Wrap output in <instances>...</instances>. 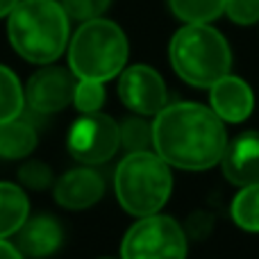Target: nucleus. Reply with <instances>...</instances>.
<instances>
[{
	"mask_svg": "<svg viewBox=\"0 0 259 259\" xmlns=\"http://www.w3.org/2000/svg\"><path fill=\"white\" fill-rule=\"evenodd\" d=\"M228 141L225 123L200 103H170L152 121V148L170 168H211Z\"/></svg>",
	"mask_w": 259,
	"mask_h": 259,
	"instance_id": "1",
	"label": "nucleus"
},
{
	"mask_svg": "<svg viewBox=\"0 0 259 259\" xmlns=\"http://www.w3.org/2000/svg\"><path fill=\"white\" fill-rule=\"evenodd\" d=\"M12 48L25 62L48 66L71 41V18L59 0H21L7 16Z\"/></svg>",
	"mask_w": 259,
	"mask_h": 259,
	"instance_id": "2",
	"label": "nucleus"
},
{
	"mask_svg": "<svg viewBox=\"0 0 259 259\" xmlns=\"http://www.w3.org/2000/svg\"><path fill=\"white\" fill-rule=\"evenodd\" d=\"M168 59L173 71L198 89H209L232 68L230 44L209 23L180 27L170 39Z\"/></svg>",
	"mask_w": 259,
	"mask_h": 259,
	"instance_id": "3",
	"label": "nucleus"
},
{
	"mask_svg": "<svg viewBox=\"0 0 259 259\" xmlns=\"http://www.w3.org/2000/svg\"><path fill=\"white\" fill-rule=\"evenodd\" d=\"M127 55L125 32L103 16L82 23L68 41V68L77 80H114L125 68Z\"/></svg>",
	"mask_w": 259,
	"mask_h": 259,
	"instance_id": "4",
	"label": "nucleus"
},
{
	"mask_svg": "<svg viewBox=\"0 0 259 259\" xmlns=\"http://www.w3.org/2000/svg\"><path fill=\"white\" fill-rule=\"evenodd\" d=\"M114 191L127 214H159L173 191L170 166L152 150L127 152L114 173Z\"/></svg>",
	"mask_w": 259,
	"mask_h": 259,
	"instance_id": "5",
	"label": "nucleus"
},
{
	"mask_svg": "<svg viewBox=\"0 0 259 259\" xmlns=\"http://www.w3.org/2000/svg\"><path fill=\"white\" fill-rule=\"evenodd\" d=\"M187 237L170 216H143L125 232L121 259H187Z\"/></svg>",
	"mask_w": 259,
	"mask_h": 259,
	"instance_id": "6",
	"label": "nucleus"
},
{
	"mask_svg": "<svg viewBox=\"0 0 259 259\" xmlns=\"http://www.w3.org/2000/svg\"><path fill=\"white\" fill-rule=\"evenodd\" d=\"M121 148L118 123L107 114H82L68 130V152L84 166L109 161Z\"/></svg>",
	"mask_w": 259,
	"mask_h": 259,
	"instance_id": "7",
	"label": "nucleus"
},
{
	"mask_svg": "<svg viewBox=\"0 0 259 259\" xmlns=\"http://www.w3.org/2000/svg\"><path fill=\"white\" fill-rule=\"evenodd\" d=\"M118 96L123 105L137 116H157L168 105L164 77L146 64L123 68L118 75Z\"/></svg>",
	"mask_w": 259,
	"mask_h": 259,
	"instance_id": "8",
	"label": "nucleus"
},
{
	"mask_svg": "<svg viewBox=\"0 0 259 259\" xmlns=\"http://www.w3.org/2000/svg\"><path fill=\"white\" fill-rule=\"evenodd\" d=\"M77 77L71 73V68L59 66H44L27 80L25 84V105L34 114L48 116L57 114L64 107L73 103Z\"/></svg>",
	"mask_w": 259,
	"mask_h": 259,
	"instance_id": "9",
	"label": "nucleus"
},
{
	"mask_svg": "<svg viewBox=\"0 0 259 259\" xmlns=\"http://www.w3.org/2000/svg\"><path fill=\"white\" fill-rule=\"evenodd\" d=\"M103 193H105V180L91 166H80V168L66 170L53 184L55 202L71 211L94 207L103 198Z\"/></svg>",
	"mask_w": 259,
	"mask_h": 259,
	"instance_id": "10",
	"label": "nucleus"
},
{
	"mask_svg": "<svg viewBox=\"0 0 259 259\" xmlns=\"http://www.w3.org/2000/svg\"><path fill=\"white\" fill-rule=\"evenodd\" d=\"M209 109L223 123H243L255 109L250 84L228 73L209 87Z\"/></svg>",
	"mask_w": 259,
	"mask_h": 259,
	"instance_id": "11",
	"label": "nucleus"
},
{
	"mask_svg": "<svg viewBox=\"0 0 259 259\" xmlns=\"http://www.w3.org/2000/svg\"><path fill=\"white\" fill-rule=\"evenodd\" d=\"M221 168L228 182L239 189L259 182V132L250 130L228 141Z\"/></svg>",
	"mask_w": 259,
	"mask_h": 259,
	"instance_id": "12",
	"label": "nucleus"
},
{
	"mask_svg": "<svg viewBox=\"0 0 259 259\" xmlns=\"http://www.w3.org/2000/svg\"><path fill=\"white\" fill-rule=\"evenodd\" d=\"M16 237H18L16 239L18 252L23 257H32V259L50 257L53 252L59 250V246L64 241V232L59 221L48 214L27 216V221L16 232Z\"/></svg>",
	"mask_w": 259,
	"mask_h": 259,
	"instance_id": "13",
	"label": "nucleus"
},
{
	"mask_svg": "<svg viewBox=\"0 0 259 259\" xmlns=\"http://www.w3.org/2000/svg\"><path fill=\"white\" fill-rule=\"evenodd\" d=\"M30 216V200L18 184L0 182V239H7L23 228Z\"/></svg>",
	"mask_w": 259,
	"mask_h": 259,
	"instance_id": "14",
	"label": "nucleus"
},
{
	"mask_svg": "<svg viewBox=\"0 0 259 259\" xmlns=\"http://www.w3.org/2000/svg\"><path fill=\"white\" fill-rule=\"evenodd\" d=\"M36 148V130L21 116L0 123V157L3 159H23Z\"/></svg>",
	"mask_w": 259,
	"mask_h": 259,
	"instance_id": "15",
	"label": "nucleus"
},
{
	"mask_svg": "<svg viewBox=\"0 0 259 259\" xmlns=\"http://www.w3.org/2000/svg\"><path fill=\"white\" fill-rule=\"evenodd\" d=\"M25 109V91L12 68L0 64V123L18 118Z\"/></svg>",
	"mask_w": 259,
	"mask_h": 259,
	"instance_id": "16",
	"label": "nucleus"
},
{
	"mask_svg": "<svg viewBox=\"0 0 259 259\" xmlns=\"http://www.w3.org/2000/svg\"><path fill=\"white\" fill-rule=\"evenodd\" d=\"M168 7L184 25L211 23L223 14L225 0H168Z\"/></svg>",
	"mask_w": 259,
	"mask_h": 259,
	"instance_id": "17",
	"label": "nucleus"
},
{
	"mask_svg": "<svg viewBox=\"0 0 259 259\" xmlns=\"http://www.w3.org/2000/svg\"><path fill=\"white\" fill-rule=\"evenodd\" d=\"M232 221L246 232H259V182L241 187L232 200Z\"/></svg>",
	"mask_w": 259,
	"mask_h": 259,
	"instance_id": "18",
	"label": "nucleus"
},
{
	"mask_svg": "<svg viewBox=\"0 0 259 259\" xmlns=\"http://www.w3.org/2000/svg\"><path fill=\"white\" fill-rule=\"evenodd\" d=\"M121 146L127 152H143L152 148V123L143 116H130L118 125Z\"/></svg>",
	"mask_w": 259,
	"mask_h": 259,
	"instance_id": "19",
	"label": "nucleus"
},
{
	"mask_svg": "<svg viewBox=\"0 0 259 259\" xmlns=\"http://www.w3.org/2000/svg\"><path fill=\"white\" fill-rule=\"evenodd\" d=\"M73 105L80 114H96L105 105V82L77 80L73 91Z\"/></svg>",
	"mask_w": 259,
	"mask_h": 259,
	"instance_id": "20",
	"label": "nucleus"
},
{
	"mask_svg": "<svg viewBox=\"0 0 259 259\" xmlns=\"http://www.w3.org/2000/svg\"><path fill=\"white\" fill-rule=\"evenodd\" d=\"M59 3H62L64 12H66V16L71 21L87 23L103 16L109 9L112 0H59Z\"/></svg>",
	"mask_w": 259,
	"mask_h": 259,
	"instance_id": "21",
	"label": "nucleus"
},
{
	"mask_svg": "<svg viewBox=\"0 0 259 259\" xmlns=\"http://www.w3.org/2000/svg\"><path fill=\"white\" fill-rule=\"evenodd\" d=\"M18 182L25 189H32V191H44V189H50L55 184L53 170H50L48 164L44 161H27V164L21 166L18 170Z\"/></svg>",
	"mask_w": 259,
	"mask_h": 259,
	"instance_id": "22",
	"label": "nucleus"
},
{
	"mask_svg": "<svg viewBox=\"0 0 259 259\" xmlns=\"http://www.w3.org/2000/svg\"><path fill=\"white\" fill-rule=\"evenodd\" d=\"M223 14L237 25L259 23V0H225Z\"/></svg>",
	"mask_w": 259,
	"mask_h": 259,
	"instance_id": "23",
	"label": "nucleus"
},
{
	"mask_svg": "<svg viewBox=\"0 0 259 259\" xmlns=\"http://www.w3.org/2000/svg\"><path fill=\"white\" fill-rule=\"evenodd\" d=\"M0 259H23V255L14 243H9L7 239H0Z\"/></svg>",
	"mask_w": 259,
	"mask_h": 259,
	"instance_id": "24",
	"label": "nucleus"
},
{
	"mask_svg": "<svg viewBox=\"0 0 259 259\" xmlns=\"http://www.w3.org/2000/svg\"><path fill=\"white\" fill-rule=\"evenodd\" d=\"M18 3H21V0H0V18L9 16V12H12Z\"/></svg>",
	"mask_w": 259,
	"mask_h": 259,
	"instance_id": "25",
	"label": "nucleus"
},
{
	"mask_svg": "<svg viewBox=\"0 0 259 259\" xmlns=\"http://www.w3.org/2000/svg\"><path fill=\"white\" fill-rule=\"evenodd\" d=\"M103 259H112V257H103Z\"/></svg>",
	"mask_w": 259,
	"mask_h": 259,
	"instance_id": "26",
	"label": "nucleus"
}]
</instances>
